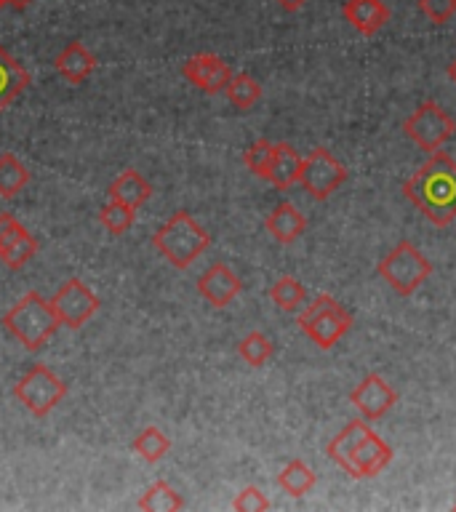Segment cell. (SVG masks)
Instances as JSON below:
<instances>
[{"label": "cell", "instance_id": "10", "mask_svg": "<svg viewBox=\"0 0 456 512\" xmlns=\"http://www.w3.org/2000/svg\"><path fill=\"white\" fill-rule=\"evenodd\" d=\"M48 302L54 307L59 323L72 328V331L80 326H86L88 320L94 318L96 312H99V307H102L99 296L78 278H70L64 286H59V291H56Z\"/></svg>", "mask_w": 456, "mask_h": 512}, {"label": "cell", "instance_id": "27", "mask_svg": "<svg viewBox=\"0 0 456 512\" xmlns=\"http://www.w3.org/2000/svg\"><path fill=\"white\" fill-rule=\"evenodd\" d=\"M238 355L246 360L248 366L262 368L275 355V347H272V342L262 331H251V334H246L238 342Z\"/></svg>", "mask_w": 456, "mask_h": 512}, {"label": "cell", "instance_id": "20", "mask_svg": "<svg viewBox=\"0 0 456 512\" xmlns=\"http://www.w3.org/2000/svg\"><path fill=\"white\" fill-rule=\"evenodd\" d=\"M24 88H30V72L0 46V112H6Z\"/></svg>", "mask_w": 456, "mask_h": 512}, {"label": "cell", "instance_id": "23", "mask_svg": "<svg viewBox=\"0 0 456 512\" xmlns=\"http://www.w3.org/2000/svg\"><path fill=\"white\" fill-rule=\"evenodd\" d=\"M30 184V171L14 152L0 155V198H14Z\"/></svg>", "mask_w": 456, "mask_h": 512}, {"label": "cell", "instance_id": "34", "mask_svg": "<svg viewBox=\"0 0 456 512\" xmlns=\"http://www.w3.org/2000/svg\"><path fill=\"white\" fill-rule=\"evenodd\" d=\"M32 0H11V6L14 8H24V6H30Z\"/></svg>", "mask_w": 456, "mask_h": 512}, {"label": "cell", "instance_id": "3", "mask_svg": "<svg viewBox=\"0 0 456 512\" xmlns=\"http://www.w3.org/2000/svg\"><path fill=\"white\" fill-rule=\"evenodd\" d=\"M152 246L171 267L187 270L211 246V235L203 230V224L190 211H176L166 224H160L155 230Z\"/></svg>", "mask_w": 456, "mask_h": 512}, {"label": "cell", "instance_id": "19", "mask_svg": "<svg viewBox=\"0 0 456 512\" xmlns=\"http://www.w3.org/2000/svg\"><path fill=\"white\" fill-rule=\"evenodd\" d=\"M107 195H110V200L126 203V206H131L136 211V208L144 206V203L152 198V184L147 182L139 171L126 168L123 174H118L112 179Z\"/></svg>", "mask_w": 456, "mask_h": 512}, {"label": "cell", "instance_id": "30", "mask_svg": "<svg viewBox=\"0 0 456 512\" xmlns=\"http://www.w3.org/2000/svg\"><path fill=\"white\" fill-rule=\"evenodd\" d=\"M270 507V499L264 496L262 488L256 486H246L238 496H235V502H232V510L238 512H267Z\"/></svg>", "mask_w": 456, "mask_h": 512}, {"label": "cell", "instance_id": "32", "mask_svg": "<svg viewBox=\"0 0 456 512\" xmlns=\"http://www.w3.org/2000/svg\"><path fill=\"white\" fill-rule=\"evenodd\" d=\"M286 14H296V11H302L304 6H307V0H275Z\"/></svg>", "mask_w": 456, "mask_h": 512}, {"label": "cell", "instance_id": "13", "mask_svg": "<svg viewBox=\"0 0 456 512\" xmlns=\"http://www.w3.org/2000/svg\"><path fill=\"white\" fill-rule=\"evenodd\" d=\"M184 78L192 86H198L203 94H222L232 78L230 64L216 54H195L190 56L182 67Z\"/></svg>", "mask_w": 456, "mask_h": 512}, {"label": "cell", "instance_id": "29", "mask_svg": "<svg viewBox=\"0 0 456 512\" xmlns=\"http://www.w3.org/2000/svg\"><path fill=\"white\" fill-rule=\"evenodd\" d=\"M272 150H275V144L267 142V139H259L243 152V163L251 174H256L259 179L267 176V168H270V160H272Z\"/></svg>", "mask_w": 456, "mask_h": 512}, {"label": "cell", "instance_id": "4", "mask_svg": "<svg viewBox=\"0 0 456 512\" xmlns=\"http://www.w3.org/2000/svg\"><path fill=\"white\" fill-rule=\"evenodd\" d=\"M62 326L56 318L54 307L38 291H27L11 310L3 315V328L22 344L24 350L38 352L46 347V342Z\"/></svg>", "mask_w": 456, "mask_h": 512}, {"label": "cell", "instance_id": "17", "mask_svg": "<svg viewBox=\"0 0 456 512\" xmlns=\"http://www.w3.org/2000/svg\"><path fill=\"white\" fill-rule=\"evenodd\" d=\"M299 174H302V155L291 147L288 142H278L275 150H272L270 168H267V182L278 190H291L296 182H299Z\"/></svg>", "mask_w": 456, "mask_h": 512}, {"label": "cell", "instance_id": "14", "mask_svg": "<svg viewBox=\"0 0 456 512\" xmlns=\"http://www.w3.org/2000/svg\"><path fill=\"white\" fill-rule=\"evenodd\" d=\"M240 291H243V283L235 275V270H230L224 262H214L198 278V294L216 310H222V307L235 302V296Z\"/></svg>", "mask_w": 456, "mask_h": 512}, {"label": "cell", "instance_id": "31", "mask_svg": "<svg viewBox=\"0 0 456 512\" xmlns=\"http://www.w3.org/2000/svg\"><path fill=\"white\" fill-rule=\"evenodd\" d=\"M419 11L432 24H446L456 14V0H419Z\"/></svg>", "mask_w": 456, "mask_h": 512}, {"label": "cell", "instance_id": "33", "mask_svg": "<svg viewBox=\"0 0 456 512\" xmlns=\"http://www.w3.org/2000/svg\"><path fill=\"white\" fill-rule=\"evenodd\" d=\"M448 78H451V83L456 86V59L451 64H448Z\"/></svg>", "mask_w": 456, "mask_h": 512}, {"label": "cell", "instance_id": "5", "mask_svg": "<svg viewBox=\"0 0 456 512\" xmlns=\"http://www.w3.org/2000/svg\"><path fill=\"white\" fill-rule=\"evenodd\" d=\"M296 323L312 344H318L320 350H331L352 328V312L334 296L320 294L304 304Z\"/></svg>", "mask_w": 456, "mask_h": 512}, {"label": "cell", "instance_id": "15", "mask_svg": "<svg viewBox=\"0 0 456 512\" xmlns=\"http://www.w3.org/2000/svg\"><path fill=\"white\" fill-rule=\"evenodd\" d=\"M344 22L352 24V30L360 35H376L390 22V8L382 0H344Z\"/></svg>", "mask_w": 456, "mask_h": 512}, {"label": "cell", "instance_id": "16", "mask_svg": "<svg viewBox=\"0 0 456 512\" xmlns=\"http://www.w3.org/2000/svg\"><path fill=\"white\" fill-rule=\"evenodd\" d=\"M56 72L62 75L67 83H72V86H80V83H86L91 75H94L96 70V56L88 51L80 40H72V43H67V46L59 51V56H56L54 62Z\"/></svg>", "mask_w": 456, "mask_h": 512}, {"label": "cell", "instance_id": "11", "mask_svg": "<svg viewBox=\"0 0 456 512\" xmlns=\"http://www.w3.org/2000/svg\"><path fill=\"white\" fill-rule=\"evenodd\" d=\"M38 254V240L14 214L0 211V262L8 270H22Z\"/></svg>", "mask_w": 456, "mask_h": 512}, {"label": "cell", "instance_id": "36", "mask_svg": "<svg viewBox=\"0 0 456 512\" xmlns=\"http://www.w3.org/2000/svg\"><path fill=\"white\" fill-rule=\"evenodd\" d=\"M454 510H456V504H454Z\"/></svg>", "mask_w": 456, "mask_h": 512}, {"label": "cell", "instance_id": "21", "mask_svg": "<svg viewBox=\"0 0 456 512\" xmlns=\"http://www.w3.org/2000/svg\"><path fill=\"white\" fill-rule=\"evenodd\" d=\"M318 483V475L312 472L310 464H304L302 459H291V462L278 472V486L286 491L288 496H294V499H302L315 488Z\"/></svg>", "mask_w": 456, "mask_h": 512}, {"label": "cell", "instance_id": "25", "mask_svg": "<svg viewBox=\"0 0 456 512\" xmlns=\"http://www.w3.org/2000/svg\"><path fill=\"white\" fill-rule=\"evenodd\" d=\"M224 94H227V99H230V104L235 110L248 112L259 99H262V86H259L248 72H238V75H232L230 78V83L224 88Z\"/></svg>", "mask_w": 456, "mask_h": 512}, {"label": "cell", "instance_id": "24", "mask_svg": "<svg viewBox=\"0 0 456 512\" xmlns=\"http://www.w3.org/2000/svg\"><path fill=\"white\" fill-rule=\"evenodd\" d=\"M270 299L283 312H299L307 304V288L291 275H283L270 286Z\"/></svg>", "mask_w": 456, "mask_h": 512}, {"label": "cell", "instance_id": "22", "mask_svg": "<svg viewBox=\"0 0 456 512\" xmlns=\"http://www.w3.org/2000/svg\"><path fill=\"white\" fill-rule=\"evenodd\" d=\"M139 510H150V512H179L184 510V499L176 494V488L166 480H155L136 502Z\"/></svg>", "mask_w": 456, "mask_h": 512}, {"label": "cell", "instance_id": "7", "mask_svg": "<svg viewBox=\"0 0 456 512\" xmlns=\"http://www.w3.org/2000/svg\"><path fill=\"white\" fill-rule=\"evenodd\" d=\"M14 398L19 400L32 416H40V419H43V416L51 414V411L67 398V384H64L48 366L35 363V366L16 382Z\"/></svg>", "mask_w": 456, "mask_h": 512}, {"label": "cell", "instance_id": "9", "mask_svg": "<svg viewBox=\"0 0 456 512\" xmlns=\"http://www.w3.org/2000/svg\"><path fill=\"white\" fill-rule=\"evenodd\" d=\"M347 182V168L323 147H315L310 155L302 158V174H299V184L304 187L307 195L315 200H326L331 192H336Z\"/></svg>", "mask_w": 456, "mask_h": 512}, {"label": "cell", "instance_id": "6", "mask_svg": "<svg viewBox=\"0 0 456 512\" xmlns=\"http://www.w3.org/2000/svg\"><path fill=\"white\" fill-rule=\"evenodd\" d=\"M376 270H379L382 280L395 294L411 296L432 275V264L411 240H400L398 246L392 248L390 254L379 262Z\"/></svg>", "mask_w": 456, "mask_h": 512}, {"label": "cell", "instance_id": "1", "mask_svg": "<svg viewBox=\"0 0 456 512\" xmlns=\"http://www.w3.org/2000/svg\"><path fill=\"white\" fill-rule=\"evenodd\" d=\"M403 195L435 227H448L456 219V160L430 152V160L403 182Z\"/></svg>", "mask_w": 456, "mask_h": 512}, {"label": "cell", "instance_id": "2", "mask_svg": "<svg viewBox=\"0 0 456 512\" xmlns=\"http://www.w3.org/2000/svg\"><path fill=\"white\" fill-rule=\"evenodd\" d=\"M328 459H334L350 478H376L392 462V448L384 443L366 419H352L326 448Z\"/></svg>", "mask_w": 456, "mask_h": 512}, {"label": "cell", "instance_id": "12", "mask_svg": "<svg viewBox=\"0 0 456 512\" xmlns=\"http://www.w3.org/2000/svg\"><path fill=\"white\" fill-rule=\"evenodd\" d=\"M350 403L358 408V414L366 422H376L395 408L398 392L392 390L390 382L382 374H366L358 382V387L350 392Z\"/></svg>", "mask_w": 456, "mask_h": 512}, {"label": "cell", "instance_id": "18", "mask_svg": "<svg viewBox=\"0 0 456 512\" xmlns=\"http://www.w3.org/2000/svg\"><path fill=\"white\" fill-rule=\"evenodd\" d=\"M264 227L278 243H294L307 230V216L294 203H278L270 211V216L264 219Z\"/></svg>", "mask_w": 456, "mask_h": 512}, {"label": "cell", "instance_id": "28", "mask_svg": "<svg viewBox=\"0 0 456 512\" xmlns=\"http://www.w3.org/2000/svg\"><path fill=\"white\" fill-rule=\"evenodd\" d=\"M99 222L110 235H126L136 222L134 208L126 206V203H118V200H110L107 206L99 211Z\"/></svg>", "mask_w": 456, "mask_h": 512}, {"label": "cell", "instance_id": "8", "mask_svg": "<svg viewBox=\"0 0 456 512\" xmlns=\"http://www.w3.org/2000/svg\"><path fill=\"white\" fill-rule=\"evenodd\" d=\"M403 131L424 152H438L443 150V144L454 139L456 120L438 102H422L406 118Z\"/></svg>", "mask_w": 456, "mask_h": 512}, {"label": "cell", "instance_id": "26", "mask_svg": "<svg viewBox=\"0 0 456 512\" xmlns=\"http://www.w3.org/2000/svg\"><path fill=\"white\" fill-rule=\"evenodd\" d=\"M131 451L142 456L144 462L155 464L171 451V438L163 430H158V427H144L134 438V443H131Z\"/></svg>", "mask_w": 456, "mask_h": 512}, {"label": "cell", "instance_id": "35", "mask_svg": "<svg viewBox=\"0 0 456 512\" xmlns=\"http://www.w3.org/2000/svg\"><path fill=\"white\" fill-rule=\"evenodd\" d=\"M8 3H11V0H0V8H3V6H8Z\"/></svg>", "mask_w": 456, "mask_h": 512}]
</instances>
